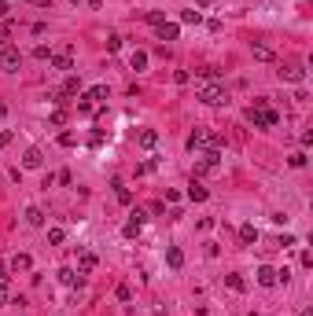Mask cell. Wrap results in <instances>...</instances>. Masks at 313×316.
<instances>
[{"mask_svg": "<svg viewBox=\"0 0 313 316\" xmlns=\"http://www.w3.org/2000/svg\"><path fill=\"white\" fill-rule=\"evenodd\" d=\"M247 118H250V125H254V129H273V125L280 121V114L269 107V100H254V107L247 110Z\"/></svg>", "mask_w": 313, "mask_h": 316, "instance_id": "6da1fadb", "label": "cell"}, {"mask_svg": "<svg viewBox=\"0 0 313 316\" xmlns=\"http://www.w3.org/2000/svg\"><path fill=\"white\" fill-rule=\"evenodd\" d=\"M188 147L192 151H217L221 147V136H217L214 129H195L192 136H188Z\"/></svg>", "mask_w": 313, "mask_h": 316, "instance_id": "7a4b0ae2", "label": "cell"}, {"mask_svg": "<svg viewBox=\"0 0 313 316\" xmlns=\"http://www.w3.org/2000/svg\"><path fill=\"white\" fill-rule=\"evenodd\" d=\"M199 100L207 103V107H225L229 103V92H225V85H217V81H203L199 85Z\"/></svg>", "mask_w": 313, "mask_h": 316, "instance_id": "3957f363", "label": "cell"}, {"mask_svg": "<svg viewBox=\"0 0 313 316\" xmlns=\"http://www.w3.org/2000/svg\"><path fill=\"white\" fill-rule=\"evenodd\" d=\"M217 166H221V151H203V158H199V166H195V173L203 177V173H214Z\"/></svg>", "mask_w": 313, "mask_h": 316, "instance_id": "277c9868", "label": "cell"}, {"mask_svg": "<svg viewBox=\"0 0 313 316\" xmlns=\"http://www.w3.org/2000/svg\"><path fill=\"white\" fill-rule=\"evenodd\" d=\"M19 67H22V55H19V48H4V52H0V70L15 74Z\"/></svg>", "mask_w": 313, "mask_h": 316, "instance_id": "5b68a950", "label": "cell"}, {"mask_svg": "<svg viewBox=\"0 0 313 316\" xmlns=\"http://www.w3.org/2000/svg\"><path fill=\"white\" fill-rule=\"evenodd\" d=\"M52 67L55 70H74V48H59V52H52Z\"/></svg>", "mask_w": 313, "mask_h": 316, "instance_id": "8992f818", "label": "cell"}, {"mask_svg": "<svg viewBox=\"0 0 313 316\" xmlns=\"http://www.w3.org/2000/svg\"><path fill=\"white\" fill-rule=\"evenodd\" d=\"M140 228H144V213H140V210H133V217L125 220L122 235H125V239H136V235H140Z\"/></svg>", "mask_w": 313, "mask_h": 316, "instance_id": "52a82bcc", "label": "cell"}, {"mask_svg": "<svg viewBox=\"0 0 313 316\" xmlns=\"http://www.w3.org/2000/svg\"><path fill=\"white\" fill-rule=\"evenodd\" d=\"M280 81H295V85H302V81H306V70L299 67V62H288V67L280 70Z\"/></svg>", "mask_w": 313, "mask_h": 316, "instance_id": "ba28073f", "label": "cell"}, {"mask_svg": "<svg viewBox=\"0 0 313 316\" xmlns=\"http://www.w3.org/2000/svg\"><path fill=\"white\" fill-rule=\"evenodd\" d=\"M254 276H258L262 287H276V283H280V272H276V268H269V265H262Z\"/></svg>", "mask_w": 313, "mask_h": 316, "instance_id": "9c48e42d", "label": "cell"}, {"mask_svg": "<svg viewBox=\"0 0 313 316\" xmlns=\"http://www.w3.org/2000/svg\"><path fill=\"white\" fill-rule=\"evenodd\" d=\"M155 34H159V41H177L181 37V26L177 22H159V26H155Z\"/></svg>", "mask_w": 313, "mask_h": 316, "instance_id": "30bf717a", "label": "cell"}, {"mask_svg": "<svg viewBox=\"0 0 313 316\" xmlns=\"http://www.w3.org/2000/svg\"><path fill=\"white\" fill-rule=\"evenodd\" d=\"M41 162H44V154H41L37 147H30V151L22 154V166H26V169H41Z\"/></svg>", "mask_w": 313, "mask_h": 316, "instance_id": "8fae6325", "label": "cell"}, {"mask_svg": "<svg viewBox=\"0 0 313 316\" xmlns=\"http://www.w3.org/2000/svg\"><path fill=\"white\" fill-rule=\"evenodd\" d=\"M240 243L243 246H254L258 243V228L254 225H240Z\"/></svg>", "mask_w": 313, "mask_h": 316, "instance_id": "7c38bea8", "label": "cell"}, {"mask_svg": "<svg viewBox=\"0 0 313 316\" xmlns=\"http://www.w3.org/2000/svg\"><path fill=\"white\" fill-rule=\"evenodd\" d=\"M30 265H34V261H30V254H15V258L8 261L11 272H30Z\"/></svg>", "mask_w": 313, "mask_h": 316, "instance_id": "4fadbf2b", "label": "cell"}, {"mask_svg": "<svg viewBox=\"0 0 313 316\" xmlns=\"http://www.w3.org/2000/svg\"><path fill=\"white\" fill-rule=\"evenodd\" d=\"M92 268H96V254H89V250H85V254L77 258V272H81V276H89Z\"/></svg>", "mask_w": 313, "mask_h": 316, "instance_id": "5bb4252c", "label": "cell"}, {"mask_svg": "<svg viewBox=\"0 0 313 316\" xmlns=\"http://www.w3.org/2000/svg\"><path fill=\"white\" fill-rule=\"evenodd\" d=\"M250 52H254V59H258V62H273V59H276V52L269 48V44H254Z\"/></svg>", "mask_w": 313, "mask_h": 316, "instance_id": "9a60e30c", "label": "cell"}, {"mask_svg": "<svg viewBox=\"0 0 313 316\" xmlns=\"http://www.w3.org/2000/svg\"><path fill=\"white\" fill-rule=\"evenodd\" d=\"M166 261H169V268H184V254H181V246H166Z\"/></svg>", "mask_w": 313, "mask_h": 316, "instance_id": "2e32d148", "label": "cell"}, {"mask_svg": "<svg viewBox=\"0 0 313 316\" xmlns=\"http://www.w3.org/2000/svg\"><path fill=\"white\" fill-rule=\"evenodd\" d=\"M59 283H67V287H74V283H81V272H74V268H59Z\"/></svg>", "mask_w": 313, "mask_h": 316, "instance_id": "e0dca14e", "label": "cell"}, {"mask_svg": "<svg viewBox=\"0 0 313 316\" xmlns=\"http://www.w3.org/2000/svg\"><path fill=\"white\" fill-rule=\"evenodd\" d=\"M207 195H210V192H207V187H203L199 180H192V184H188V199H192V202H203Z\"/></svg>", "mask_w": 313, "mask_h": 316, "instance_id": "ac0fdd59", "label": "cell"}, {"mask_svg": "<svg viewBox=\"0 0 313 316\" xmlns=\"http://www.w3.org/2000/svg\"><path fill=\"white\" fill-rule=\"evenodd\" d=\"M85 100H89V103H103V100H107V85H92V88L85 92Z\"/></svg>", "mask_w": 313, "mask_h": 316, "instance_id": "d6986e66", "label": "cell"}, {"mask_svg": "<svg viewBox=\"0 0 313 316\" xmlns=\"http://www.w3.org/2000/svg\"><path fill=\"white\" fill-rule=\"evenodd\" d=\"M77 92H81V81H77V77H67V81H63V92H59V96L67 100V96H77Z\"/></svg>", "mask_w": 313, "mask_h": 316, "instance_id": "ffe728a7", "label": "cell"}, {"mask_svg": "<svg viewBox=\"0 0 313 316\" xmlns=\"http://www.w3.org/2000/svg\"><path fill=\"white\" fill-rule=\"evenodd\" d=\"M181 22H184V26H199V22H203V15H199L195 8H188V11H181Z\"/></svg>", "mask_w": 313, "mask_h": 316, "instance_id": "44dd1931", "label": "cell"}, {"mask_svg": "<svg viewBox=\"0 0 313 316\" xmlns=\"http://www.w3.org/2000/svg\"><path fill=\"white\" fill-rule=\"evenodd\" d=\"M26 225H34V228H41V225H44V213H41L37 206H30V210H26Z\"/></svg>", "mask_w": 313, "mask_h": 316, "instance_id": "7402d4cb", "label": "cell"}, {"mask_svg": "<svg viewBox=\"0 0 313 316\" xmlns=\"http://www.w3.org/2000/svg\"><path fill=\"white\" fill-rule=\"evenodd\" d=\"M155 144H159V133H155V129H144V133H140V147H155Z\"/></svg>", "mask_w": 313, "mask_h": 316, "instance_id": "603a6c76", "label": "cell"}, {"mask_svg": "<svg viewBox=\"0 0 313 316\" xmlns=\"http://www.w3.org/2000/svg\"><path fill=\"white\" fill-rule=\"evenodd\" d=\"M129 67H133V70H144V67H148V52H133V55H129Z\"/></svg>", "mask_w": 313, "mask_h": 316, "instance_id": "cb8c5ba5", "label": "cell"}, {"mask_svg": "<svg viewBox=\"0 0 313 316\" xmlns=\"http://www.w3.org/2000/svg\"><path fill=\"white\" fill-rule=\"evenodd\" d=\"M199 77H203V81H217V77H221V67H203Z\"/></svg>", "mask_w": 313, "mask_h": 316, "instance_id": "d4e9b609", "label": "cell"}, {"mask_svg": "<svg viewBox=\"0 0 313 316\" xmlns=\"http://www.w3.org/2000/svg\"><path fill=\"white\" fill-rule=\"evenodd\" d=\"M118 302H129V298H133V287H129V283H118Z\"/></svg>", "mask_w": 313, "mask_h": 316, "instance_id": "484cf974", "label": "cell"}, {"mask_svg": "<svg viewBox=\"0 0 313 316\" xmlns=\"http://www.w3.org/2000/svg\"><path fill=\"white\" fill-rule=\"evenodd\" d=\"M144 19H148L151 26H159V22H166V11H144Z\"/></svg>", "mask_w": 313, "mask_h": 316, "instance_id": "4316f807", "label": "cell"}, {"mask_svg": "<svg viewBox=\"0 0 313 316\" xmlns=\"http://www.w3.org/2000/svg\"><path fill=\"white\" fill-rule=\"evenodd\" d=\"M225 283H229L232 291H243V287H247V283H243V276H236V272H232V276H225Z\"/></svg>", "mask_w": 313, "mask_h": 316, "instance_id": "83f0119b", "label": "cell"}, {"mask_svg": "<svg viewBox=\"0 0 313 316\" xmlns=\"http://www.w3.org/2000/svg\"><path fill=\"white\" fill-rule=\"evenodd\" d=\"M48 121H52V125H63V121H67V107H55Z\"/></svg>", "mask_w": 313, "mask_h": 316, "instance_id": "f1b7e54d", "label": "cell"}, {"mask_svg": "<svg viewBox=\"0 0 313 316\" xmlns=\"http://www.w3.org/2000/svg\"><path fill=\"white\" fill-rule=\"evenodd\" d=\"M63 239H67V232H63V228H52V232H48V243H52V246H59Z\"/></svg>", "mask_w": 313, "mask_h": 316, "instance_id": "f546056e", "label": "cell"}, {"mask_svg": "<svg viewBox=\"0 0 313 316\" xmlns=\"http://www.w3.org/2000/svg\"><path fill=\"white\" fill-rule=\"evenodd\" d=\"M115 187H118V202H125V206H129V202H133V195H129V187H122L118 180H115Z\"/></svg>", "mask_w": 313, "mask_h": 316, "instance_id": "4dcf8cb0", "label": "cell"}, {"mask_svg": "<svg viewBox=\"0 0 313 316\" xmlns=\"http://www.w3.org/2000/svg\"><path fill=\"white\" fill-rule=\"evenodd\" d=\"M34 59H41V62H44V59H52V48H44V44H37V48H34Z\"/></svg>", "mask_w": 313, "mask_h": 316, "instance_id": "1f68e13d", "label": "cell"}, {"mask_svg": "<svg viewBox=\"0 0 313 316\" xmlns=\"http://www.w3.org/2000/svg\"><path fill=\"white\" fill-rule=\"evenodd\" d=\"M288 162H291V166H295V169H302V166H306V154H302V151H295V154H291V158H288Z\"/></svg>", "mask_w": 313, "mask_h": 316, "instance_id": "d6a6232c", "label": "cell"}, {"mask_svg": "<svg viewBox=\"0 0 313 316\" xmlns=\"http://www.w3.org/2000/svg\"><path fill=\"white\" fill-rule=\"evenodd\" d=\"M59 144H63V147H74L77 136H74V133H59Z\"/></svg>", "mask_w": 313, "mask_h": 316, "instance_id": "836d02e7", "label": "cell"}, {"mask_svg": "<svg viewBox=\"0 0 313 316\" xmlns=\"http://www.w3.org/2000/svg\"><path fill=\"white\" fill-rule=\"evenodd\" d=\"M118 48H122V37L111 34V37H107V52H118Z\"/></svg>", "mask_w": 313, "mask_h": 316, "instance_id": "e575fe53", "label": "cell"}, {"mask_svg": "<svg viewBox=\"0 0 313 316\" xmlns=\"http://www.w3.org/2000/svg\"><path fill=\"white\" fill-rule=\"evenodd\" d=\"M77 110H81V114H92V110H96V103H89V100L81 96V100H77Z\"/></svg>", "mask_w": 313, "mask_h": 316, "instance_id": "d590c367", "label": "cell"}, {"mask_svg": "<svg viewBox=\"0 0 313 316\" xmlns=\"http://www.w3.org/2000/svg\"><path fill=\"white\" fill-rule=\"evenodd\" d=\"M11 140H15V133H11V129H0V147H8Z\"/></svg>", "mask_w": 313, "mask_h": 316, "instance_id": "8d00e7d4", "label": "cell"}, {"mask_svg": "<svg viewBox=\"0 0 313 316\" xmlns=\"http://www.w3.org/2000/svg\"><path fill=\"white\" fill-rule=\"evenodd\" d=\"M8 305V283H0V309Z\"/></svg>", "mask_w": 313, "mask_h": 316, "instance_id": "74e56055", "label": "cell"}, {"mask_svg": "<svg viewBox=\"0 0 313 316\" xmlns=\"http://www.w3.org/2000/svg\"><path fill=\"white\" fill-rule=\"evenodd\" d=\"M0 283H8V265L0 261Z\"/></svg>", "mask_w": 313, "mask_h": 316, "instance_id": "f35d334b", "label": "cell"}, {"mask_svg": "<svg viewBox=\"0 0 313 316\" xmlns=\"http://www.w3.org/2000/svg\"><path fill=\"white\" fill-rule=\"evenodd\" d=\"M4 48H11V44H8V37H4V34H0V52H4Z\"/></svg>", "mask_w": 313, "mask_h": 316, "instance_id": "ab89813d", "label": "cell"}, {"mask_svg": "<svg viewBox=\"0 0 313 316\" xmlns=\"http://www.w3.org/2000/svg\"><path fill=\"white\" fill-rule=\"evenodd\" d=\"M34 4H37V8H52V0H34Z\"/></svg>", "mask_w": 313, "mask_h": 316, "instance_id": "60d3db41", "label": "cell"}, {"mask_svg": "<svg viewBox=\"0 0 313 316\" xmlns=\"http://www.w3.org/2000/svg\"><path fill=\"white\" fill-rule=\"evenodd\" d=\"M4 114H8V103H0V118H4Z\"/></svg>", "mask_w": 313, "mask_h": 316, "instance_id": "b9f144b4", "label": "cell"}, {"mask_svg": "<svg viewBox=\"0 0 313 316\" xmlns=\"http://www.w3.org/2000/svg\"><path fill=\"white\" fill-rule=\"evenodd\" d=\"M299 316H313V309H302V312H299Z\"/></svg>", "mask_w": 313, "mask_h": 316, "instance_id": "7bdbcfd3", "label": "cell"}, {"mask_svg": "<svg viewBox=\"0 0 313 316\" xmlns=\"http://www.w3.org/2000/svg\"><path fill=\"white\" fill-rule=\"evenodd\" d=\"M74 4H81V0H74Z\"/></svg>", "mask_w": 313, "mask_h": 316, "instance_id": "ee69618b", "label": "cell"}, {"mask_svg": "<svg viewBox=\"0 0 313 316\" xmlns=\"http://www.w3.org/2000/svg\"><path fill=\"white\" fill-rule=\"evenodd\" d=\"M0 4H4V0H0Z\"/></svg>", "mask_w": 313, "mask_h": 316, "instance_id": "f6af8a7d", "label": "cell"}]
</instances>
